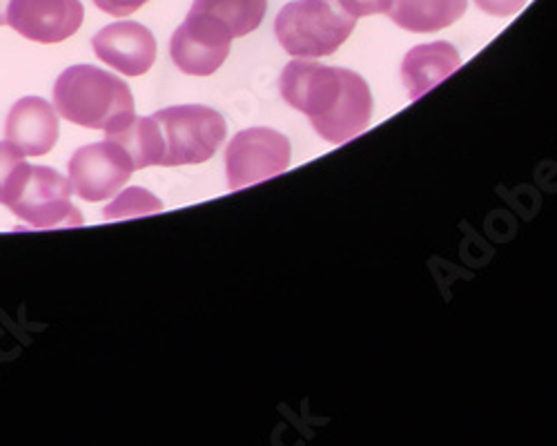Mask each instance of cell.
Instances as JSON below:
<instances>
[{
    "instance_id": "17",
    "label": "cell",
    "mask_w": 557,
    "mask_h": 446,
    "mask_svg": "<svg viewBox=\"0 0 557 446\" xmlns=\"http://www.w3.org/2000/svg\"><path fill=\"white\" fill-rule=\"evenodd\" d=\"M163 208L161 199H157L152 193L144 188H127L119 199H114L106 210L103 219L114 221V219H129V216H141V214H152Z\"/></svg>"
},
{
    "instance_id": "3",
    "label": "cell",
    "mask_w": 557,
    "mask_h": 446,
    "mask_svg": "<svg viewBox=\"0 0 557 446\" xmlns=\"http://www.w3.org/2000/svg\"><path fill=\"white\" fill-rule=\"evenodd\" d=\"M357 18L339 0H293L274 21V34L290 57L321 59L348 40Z\"/></svg>"
},
{
    "instance_id": "10",
    "label": "cell",
    "mask_w": 557,
    "mask_h": 446,
    "mask_svg": "<svg viewBox=\"0 0 557 446\" xmlns=\"http://www.w3.org/2000/svg\"><path fill=\"white\" fill-rule=\"evenodd\" d=\"M95 54L125 76H141L157 61L152 32L134 21H119L103 27L91 40Z\"/></svg>"
},
{
    "instance_id": "6",
    "label": "cell",
    "mask_w": 557,
    "mask_h": 446,
    "mask_svg": "<svg viewBox=\"0 0 557 446\" xmlns=\"http://www.w3.org/2000/svg\"><path fill=\"white\" fill-rule=\"evenodd\" d=\"M290 152L288 137L276 129L250 127L235 134L225 150L230 190H242L286 172Z\"/></svg>"
},
{
    "instance_id": "13",
    "label": "cell",
    "mask_w": 557,
    "mask_h": 446,
    "mask_svg": "<svg viewBox=\"0 0 557 446\" xmlns=\"http://www.w3.org/2000/svg\"><path fill=\"white\" fill-rule=\"evenodd\" d=\"M469 8V0H393L388 18L412 34H431L457 23Z\"/></svg>"
},
{
    "instance_id": "9",
    "label": "cell",
    "mask_w": 557,
    "mask_h": 446,
    "mask_svg": "<svg viewBox=\"0 0 557 446\" xmlns=\"http://www.w3.org/2000/svg\"><path fill=\"white\" fill-rule=\"evenodd\" d=\"M81 0H10L8 25L36 42H61L83 25Z\"/></svg>"
},
{
    "instance_id": "18",
    "label": "cell",
    "mask_w": 557,
    "mask_h": 446,
    "mask_svg": "<svg viewBox=\"0 0 557 446\" xmlns=\"http://www.w3.org/2000/svg\"><path fill=\"white\" fill-rule=\"evenodd\" d=\"M393 0H339V5L355 18L388 12Z\"/></svg>"
},
{
    "instance_id": "14",
    "label": "cell",
    "mask_w": 557,
    "mask_h": 446,
    "mask_svg": "<svg viewBox=\"0 0 557 446\" xmlns=\"http://www.w3.org/2000/svg\"><path fill=\"white\" fill-rule=\"evenodd\" d=\"M106 139L116 141L125 148L132 159L134 170H144L150 165H161L165 154V141L159 121L152 116H134L129 125L114 134H106Z\"/></svg>"
},
{
    "instance_id": "7",
    "label": "cell",
    "mask_w": 557,
    "mask_h": 446,
    "mask_svg": "<svg viewBox=\"0 0 557 446\" xmlns=\"http://www.w3.org/2000/svg\"><path fill=\"white\" fill-rule=\"evenodd\" d=\"M67 170L72 190L83 201H106L129 182L134 165L121 144L106 139L78 148Z\"/></svg>"
},
{
    "instance_id": "4",
    "label": "cell",
    "mask_w": 557,
    "mask_h": 446,
    "mask_svg": "<svg viewBox=\"0 0 557 446\" xmlns=\"http://www.w3.org/2000/svg\"><path fill=\"white\" fill-rule=\"evenodd\" d=\"M161 125L165 154L161 165H195L208 161L225 141L223 116L206 106H176L154 114Z\"/></svg>"
},
{
    "instance_id": "8",
    "label": "cell",
    "mask_w": 557,
    "mask_h": 446,
    "mask_svg": "<svg viewBox=\"0 0 557 446\" xmlns=\"http://www.w3.org/2000/svg\"><path fill=\"white\" fill-rule=\"evenodd\" d=\"M230 29L208 14L190 12L170 40L174 65L190 76L214 74L230 54Z\"/></svg>"
},
{
    "instance_id": "12",
    "label": "cell",
    "mask_w": 557,
    "mask_h": 446,
    "mask_svg": "<svg viewBox=\"0 0 557 446\" xmlns=\"http://www.w3.org/2000/svg\"><path fill=\"white\" fill-rule=\"evenodd\" d=\"M459 52L446 40L412 48L401 61V80L408 89L410 101L431 92L437 83L448 78L459 67Z\"/></svg>"
},
{
    "instance_id": "2",
    "label": "cell",
    "mask_w": 557,
    "mask_h": 446,
    "mask_svg": "<svg viewBox=\"0 0 557 446\" xmlns=\"http://www.w3.org/2000/svg\"><path fill=\"white\" fill-rule=\"evenodd\" d=\"M57 112L91 129L114 134L134 119V97L125 80L95 65L67 67L54 83Z\"/></svg>"
},
{
    "instance_id": "11",
    "label": "cell",
    "mask_w": 557,
    "mask_h": 446,
    "mask_svg": "<svg viewBox=\"0 0 557 446\" xmlns=\"http://www.w3.org/2000/svg\"><path fill=\"white\" fill-rule=\"evenodd\" d=\"M5 139L25 157L48 154L59 141L57 108L40 97L16 101L5 121Z\"/></svg>"
},
{
    "instance_id": "20",
    "label": "cell",
    "mask_w": 557,
    "mask_h": 446,
    "mask_svg": "<svg viewBox=\"0 0 557 446\" xmlns=\"http://www.w3.org/2000/svg\"><path fill=\"white\" fill-rule=\"evenodd\" d=\"M475 3L488 16H513L527 5V0H475Z\"/></svg>"
},
{
    "instance_id": "5",
    "label": "cell",
    "mask_w": 557,
    "mask_h": 446,
    "mask_svg": "<svg viewBox=\"0 0 557 446\" xmlns=\"http://www.w3.org/2000/svg\"><path fill=\"white\" fill-rule=\"evenodd\" d=\"M10 210L21 219V226H16V231H57L83 226V214L72 203L70 178L45 165H32L29 182Z\"/></svg>"
},
{
    "instance_id": "15",
    "label": "cell",
    "mask_w": 557,
    "mask_h": 446,
    "mask_svg": "<svg viewBox=\"0 0 557 446\" xmlns=\"http://www.w3.org/2000/svg\"><path fill=\"white\" fill-rule=\"evenodd\" d=\"M265 10L268 0H195L190 12L216 18L230 29L232 36L239 38L261 25Z\"/></svg>"
},
{
    "instance_id": "19",
    "label": "cell",
    "mask_w": 557,
    "mask_h": 446,
    "mask_svg": "<svg viewBox=\"0 0 557 446\" xmlns=\"http://www.w3.org/2000/svg\"><path fill=\"white\" fill-rule=\"evenodd\" d=\"M148 3V0H95V5L110 14V16H132L136 10H141L144 5Z\"/></svg>"
},
{
    "instance_id": "1",
    "label": "cell",
    "mask_w": 557,
    "mask_h": 446,
    "mask_svg": "<svg viewBox=\"0 0 557 446\" xmlns=\"http://www.w3.org/2000/svg\"><path fill=\"white\" fill-rule=\"evenodd\" d=\"M284 101L304 112L314 132L329 144H346L370 125L373 95L368 83L342 67L290 61L278 78Z\"/></svg>"
},
{
    "instance_id": "21",
    "label": "cell",
    "mask_w": 557,
    "mask_h": 446,
    "mask_svg": "<svg viewBox=\"0 0 557 446\" xmlns=\"http://www.w3.org/2000/svg\"><path fill=\"white\" fill-rule=\"evenodd\" d=\"M8 8L10 0H0V25H8Z\"/></svg>"
},
{
    "instance_id": "16",
    "label": "cell",
    "mask_w": 557,
    "mask_h": 446,
    "mask_svg": "<svg viewBox=\"0 0 557 446\" xmlns=\"http://www.w3.org/2000/svg\"><path fill=\"white\" fill-rule=\"evenodd\" d=\"M32 165L10 141H0V203L12 206L25 190Z\"/></svg>"
}]
</instances>
